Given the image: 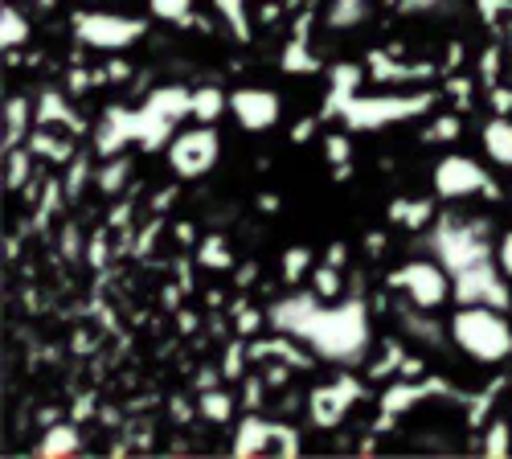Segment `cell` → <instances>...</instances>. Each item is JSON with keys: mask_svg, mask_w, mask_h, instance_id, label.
<instances>
[{"mask_svg": "<svg viewBox=\"0 0 512 459\" xmlns=\"http://www.w3.org/2000/svg\"><path fill=\"white\" fill-rule=\"evenodd\" d=\"M435 103L431 91H422V95H353L345 103V111H340V119L349 123L353 132H377V128H386V123H402L418 111H426Z\"/></svg>", "mask_w": 512, "mask_h": 459, "instance_id": "3957f363", "label": "cell"}, {"mask_svg": "<svg viewBox=\"0 0 512 459\" xmlns=\"http://www.w3.org/2000/svg\"><path fill=\"white\" fill-rule=\"evenodd\" d=\"M480 78H484V82H496V78H500V50H496V46L484 50V58H480Z\"/></svg>", "mask_w": 512, "mask_h": 459, "instance_id": "d590c367", "label": "cell"}, {"mask_svg": "<svg viewBox=\"0 0 512 459\" xmlns=\"http://www.w3.org/2000/svg\"><path fill=\"white\" fill-rule=\"evenodd\" d=\"M267 320H271V316H263V312H242V316H238V332H242V337H250V332H259Z\"/></svg>", "mask_w": 512, "mask_h": 459, "instance_id": "8d00e7d4", "label": "cell"}, {"mask_svg": "<svg viewBox=\"0 0 512 459\" xmlns=\"http://www.w3.org/2000/svg\"><path fill=\"white\" fill-rule=\"evenodd\" d=\"M324 263H332V267H345V242H336L332 250H328V259Z\"/></svg>", "mask_w": 512, "mask_h": 459, "instance_id": "7bdbcfd3", "label": "cell"}, {"mask_svg": "<svg viewBox=\"0 0 512 459\" xmlns=\"http://www.w3.org/2000/svg\"><path fill=\"white\" fill-rule=\"evenodd\" d=\"M312 287H316V296H320V300H336L340 291H345V283H340V267H332V263L316 267V275H312Z\"/></svg>", "mask_w": 512, "mask_h": 459, "instance_id": "484cf974", "label": "cell"}, {"mask_svg": "<svg viewBox=\"0 0 512 459\" xmlns=\"http://www.w3.org/2000/svg\"><path fill=\"white\" fill-rule=\"evenodd\" d=\"M484 148L496 164H504V169H512V119L508 115H496L488 119V128H484Z\"/></svg>", "mask_w": 512, "mask_h": 459, "instance_id": "9a60e30c", "label": "cell"}, {"mask_svg": "<svg viewBox=\"0 0 512 459\" xmlns=\"http://www.w3.org/2000/svg\"><path fill=\"white\" fill-rule=\"evenodd\" d=\"M201 414H205V419L209 423H226L230 419V414H234V398L226 394V390H201Z\"/></svg>", "mask_w": 512, "mask_h": 459, "instance_id": "7402d4cb", "label": "cell"}, {"mask_svg": "<svg viewBox=\"0 0 512 459\" xmlns=\"http://www.w3.org/2000/svg\"><path fill=\"white\" fill-rule=\"evenodd\" d=\"M431 246H435V255L443 259V267L451 275L492 259V246L484 238V222H451V218H443L435 226V234H431Z\"/></svg>", "mask_w": 512, "mask_h": 459, "instance_id": "277c9868", "label": "cell"}, {"mask_svg": "<svg viewBox=\"0 0 512 459\" xmlns=\"http://www.w3.org/2000/svg\"><path fill=\"white\" fill-rule=\"evenodd\" d=\"M78 451H82V435H78L74 423H50L46 439L37 443V455H46V459H54V455H78Z\"/></svg>", "mask_w": 512, "mask_h": 459, "instance_id": "5bb4252c", "label": "cell"}, {"mask_svg": "<svg viewBox=\"0 0 512 459\" xmlns=\"http://www.w3.org/2000/svg\"><path fill=\"white\" fill-rule=\"evenodd\" d=\"M70 25L82 46H95V50H123L140 41L148 29L140 17H123V13H74Z\"/></svg>", "mask_w": 512, "mask_h": 459, "instance_id": "8992f818", "label": "cell"}, {"mask_svg": "<svg viewBox=\"0 0 512 459\" xmlns=\"http://www.w3.org/2000/svg\"><path fill=\"white\" fill-rule=\"evenodd\" d=\"M312 132H316V119H304V123H300V128H295V140H300V144H304V140H308Z\"/></svg>", "mask_w": 512, "mask_h": 459, "instance_id": "f6af8a7d", "label": "cell"}, {"mask_svg": "<svg viewBox=\"0 0 512 459\" xmlns=\"http://www.w3.org/2000/svg\"><path fill=\"white\" fill-rule=\"evenodd\" d=\"M435 390H443V382H431V386H414V382H398V386H390V394H381V410H386V414H402V410H410L414 402H422V398H431Z\"/></svg>", "mask_w": 512, "mask_h": 459, "instance_id": "2e32d148", "label": "cell"}, {"mask_svg": "<svg viewBox=\"0 0 512 459\" xmlns=\"http://www.w3.org/2000/svg\"><path fill=\"white\" fill-rule=\"evenodd\" d=\"M324 152H328V160L336 164V169H345V160H349V136H328L324 140Z\"/></svg>", "mask_w": 512, "mask_h": 459, "instance_id": "e575fe53", "label": "cell"}, {"mask_svg": "<svg viewBox=\"0 0 512 459\" xmlns=\"http://www.w3.org/2000/svg\"><path fill=\"white\" fill-rule=\"evenodd\" d=\"M283 70H287V74H312V70H320V62H316V58L308 54V46H304V33L283 50Z\"/></svg>", "mask_w": 512, "mask_h": 459, "instance_id": "603a6c76", "label": "cell"}, {"mask_svg": "<svg viewBox=\"0 0 512 459\" xmlns=\"http://www.w3.org/2000/svg\"><path fill=\"white\" fill-rule=\"evenodd\" d=\"M271 447H279V455H295L300 451V435L283 423H267V419H254L250 414L234 439V455H254V451H271Z\"/></svg>", "mask_w": 512, "mask_h": 459, "instance_id": "30bf717a", "label": "cell"}, {"mask_svg": "<svg viewBox=\"0 0 512 459\" xmlns=\"http://www.w3.org/2000/svg\"><path fill=\"white\" fill-rule=\"evenodd\" d=\"M508 54H512V25H508Z\"/></svg>", "mask_w": 512, "mask_h": 459, "instance_id": "7dc6e473", "label": "cell"}, {"mask_svg": "<svg viewBox=\"0 0 512 459\" xmlns=\"http://www.w3.org/2000/svg\"><path fill=\"white\" fill-rule=\"evenodd\" d=\"M218 148H222V136L213 132L209 123H201V128L181 132L173 144H168V169H173L177 177H185V181L205 177L213 164H218Z\"/></svg>", "mask_w": 512, "mask_h": 459, "instance_id": "52a82bcc", "label": "cell"}, {"mask_svg": "<svg viewBox=\"0 0 512 459\" xmlns=\"http://www.w3.org/2000/svg\"><path fill=\"white\" fill-rule=\"evenodd\" d=\"M29 160H33V148H25V152H9V189H21L25 185V177H29Z\"/></svg>", "mask_w": 512, "mask_h": 459, "instance_id": "f1b7e54d", "label": "cell"}, {"mask_svg": "<svg viewBox=\"0 0 512 459\" xmlns=\"http://www.w3.org/2000/svg\"><path fill=\"white\" fill-rule=\"evenodd\" d=\"M230 111L246 132H271L279 123V95L267 87H242L230 95Z\"/></svg>", "mask_w": 512, "mask_h": 459, "instance_id": "8fae6325", "label": "cell"}, {"mask_svg": "<svg viewBox=\"0 0 512 459\" xmlns=\"http://www.w3.org/2000/svg\"><path fill=\"white\" fill-rule=\"evenodd\" d=\"M275 332H287V337L304 341L316 357L324 361H361L369 349V308L361 300L349 304H332L312 296H287L279 300L271 312Z\"/></svg>", "mask_w": 512, "mask_h": 459, "instance_id": "6da1fadb", "label": "cell"}, {"mask_svg": "<svg viewBox=\"0 0 512 459\" xmlns=\"http://www.w3.org/2000/svg\"><path fill=\"white\" fill-rule=\"evenodd\" d=\"M386 361H377L373 365V378H386V373H394V369H402V361H406V353H402V345L394 341V345H386V353H381Z\"/></svg>", "mask_w": 512, "mask_h": 459, "instance_id": "836d02e7", "label": "cell"}, {"mask_svg": "<svg viewBox=\"0 0 512 459\" xmlns=\"http://www.w3.org/2000/svg\"><path fill=\"white\" fill-rule=\"evenodd\" d=\"M218 9H222V17H230V25H234L238 37L250 33V29H246V5H242V0H218Z\"/></svg>", "mask_w": 512, "mask_h": 459, "instance_id": "d6a6232c", "label": "cell"}, {"mask_svg": "<svg viewBox=\"0 0 512 459\" xmlns=\"http://www.w3.org/2000/svg\"><path fill=\"white\" fill-rule=\"evenodd\" d=\"M504 9H512V0H480V13L492 21V17H500Z\"/></svg>", "mask_w": 512, "mask_h": 459, "instance_id": "b9f144b4", "label": "cell"}, {"mask_svg": "<svg viewBox=\"0 0 512 459\" xmlns=\"http://www.w3.org/2000/svg\"><path fill=\"white\" fill-rule=\"evenodd\" d=\"M390 218L406 230H422L426 222H431V201H418V197H402L390 205Z\"/></svg>", "mask_w": 512, "mask_h": 459, "instance_id": "e0dca14e", "label": "cell"}, {"mask_svg": "<svg viewBox=\"0 0 512 459\" xmlns=\"http://www.w3.org/2000/svg\"><path fill=\"white\" fill-rule=\"evenodd\" d=\"M492 111L496 115H508L512 111V87H496L492 91Z\"/></svg>", "mask_w": 512, "mask_h": 459, "instance_id": "f35d334b", "label": "cell"}, {"mask_svg": "<svg viewBox=\"0 0 512 459\" xmlns=\"http://www.w3.org/2000/svg\"><path fill=\"white\" fill-rule=\"evenodd\" d=\"M226 107H230V99L222 91H213V87L193 91V119H201V123H213Z\"/></svg>", "mask_w": 512, "mask_h": 459, "instance_id": "ffe728a7", "label": "cell"}, {"mask_svg": "<svg viewBox=\"0 0 512 459\" xmlns=\"http://www.w3.org/2000/svg\"><path fill=\"white\" fill-rule=\"evenodd\" d=\"M263 402V382H246V406Z\"/></svg>", "mask_w": 512, "mask_h": 459, "instance_id": "ee69618b", "label": "cell"}, {"mask_svg": "<svg viewBox=\"0 0 512 459\" xmlns=\"http://www.w3.org/2000/svg\"><path fill=\"white\" fill-rule=\"evenodd\" d=\"M123 74H127V66H123V62H119V58H115V62H111V66H107V78H111V82H119V78H123Z\"/></svg>", "mask_w": 512, "mask_h": 459, "instance_id": "bcb514c9", "label": "cell"}, {"mask_svg": "<svg viewBox=\"0 0 512 459\" xmlns=\"http://www.w3.org/2000/svg\"><path fill=\"white\" fill-rule=\"evenodd\" d=\"M488 173L472 156H443L435 164V193L447 197V201H459V197H472V193H484L488 189Z\"/></svg>", "mask_w": 512, "mask_h": 459, "instance_id": "9c48e42d", "label": "cell"}, {"mask_svg": "<svg viewBox=\"0 0 512 459\" xmlns=\"http://www.w3.org/2000/svg\"><path fill=\"white\" fill-rule=\"evenodd\" d=\"M222 373H226V378H238V373H242V345L230 349V361H222Z\"/></svg>", "mask_w": 512, "mask_h": 459, "instance_id": "ab89813d", "label": "cell"}, {"mask_svg": "<svg viewBox=\"0 0 512 459\" xmlns=\"http://www.w3.org/2000/svg\"><path fill=\"white\" fill-rule=\"evenodd\" d=\"M193 0H152V13L164 21H189Z\"/></svg>", "mask_w": 512, "mask_h": 459, "instance_id": "f546056e", "label": "cell"}, {"mask_svg": "<svg viewBox=\"0 0 512 459\" xmlns=\"http://www.w3.org/2000/svg\"><path fill=\"white\" fill-rule=\"evenodd\" d=\"M82 181H87V156H78V164H74V173H70V197L82 189Z\"/></svg>", "mask_w": 512, "mask_h": 459, "instance_id": "60d3db41", "label": "cell"}, {"mask_svg": "<svg viewBox=\"0 0 512 459\" xmlns=\"http://www.w3.org/2000/svg\"><path fill=\"white\" fill-rule=\"evenodd\" d=\"M361 394H365V390H361V382H353V378H340L336 386H320V390H312L308 410H312L316 427H336L340 419H345V410H349Z\"/></svg>", "mask_w": 512, "mask_h": 459, "instance_id": "7c38bea8", "label": "cell"}, {"mask_svg": "<svg viewBox=\"0 0 512 459\" xmlns=\"http://www.w3.org/2000/svg\"><path fill=\"white\" fill-rule=\"evenodd\" d=\"M0 41H5V50H9V54L29 41V21H25V17H21L13 5L5 9V33H0Z\"/></svg>", "mask_w": 512, "mask_h": 459, "instance_id": "d4e9b609", "label": "cell"}, {"mask_svg": "<svg viewBox=\"0 0 512 459\" xmlns=\"http://www.w3.org/2000/svg\"><path fill=\"white\" fill-rule=\"evenodd\" d=\"M451 341L484 365H500L512 357V328L504 312L488 304H463L451 320Z\"/></svg>", "mask_w": 512, "mask_h": 459, "instance_id": "7a4b0ae2", "label": "cell"}, {"mask_svg": "<svg viewBox=\"0 0 512 459\" xmlns=\"http://www.w3.org/2000/svg\"><path fill=\"white\" fill-rule=\"evenodd\" d=\"M197 259H201V267H209V271H226V267L234 263V255H230V246H226V238H222V234L205 238V242H201V250H197Z\"/></svg>", "mask_w": 512, "mask_h": 459, "instance_id": "44dd1931", "label": "cell"}, {"mask_svg": "<svg viewBox=\"0 0 512 459\" xmlns=\"http://www.w3.org/2000/svg\"><path fill=\"white\" fill-rule=\"evenodd\" d=\"M127 173H132V160H127V156H107V164L95 173V181H99L103 193H119V185H123Z\"/></svg>", "mask_w": 512, "mask_h": 459, "instance_id": "cb8c5ba5", "label": "cell"}, {"mask_svg": "<svg viewBox=\"0 0 512 459\" xmlns=\"http://www.w3.org/2000/svg\"><path fill=\"white\" fill-rule=\"evenodd\" d=\"M29 148H33V156H50V160H58V164L74 160V148H70L66 140H58L54 128H37V132L29 136Z\"/></svg>", "mask_w": 512, "mask_h": 459, "instance_id": "d6986e66", "label": "cell"}, {"mask_svg": "<svg viewBox=\"0 0 512 459\" xmlns=\"http://www.w3.org/2000/svg\"><path fill=\"white\" fill-rule=\"evenodd\" d=\"M5 123H9V132H5V152H13L21 144V136L29 132V99L13 95L9 107H5Z\"/></svg>", "mask_w": 512, "mask_h": 459, "instance_id": "ac0fdd59", "label": "cell"}, {"mask_svg": "<svg viewBox=\"0 0 512 459\" xmlns=\"http://www.w3.org/2000/svg\"><path fill=\"white\" fill-rule=\"evenodd\" d=\"M508 447H512V435H508V423H492V431H488V439H484V455H508Z\"/></svg>", "mask_w": 512, "mask_h": 459, "instance_id": "4dcf8cb0", "label": "cell"}, {"mask_svg": "<svg viewBox=\"0 0 512 459\" xmlns=\"http://www.w3.org/2000/svg\"><path fill=\"white\" fill-rule=\"evenodd\" d=\"M455 300H459V304H488V308H500V312H504V308L512 304L504 267H500V263L492 267V259H488V263H476V267L459 271V275H455Z\"/></svg>", "mask_w": 512, "mask_h": 459, "instance_id": "ba28073f", "label": "cell"}, {"mask_svg": "<svg viewBox=\"0 0 512 459\" xmlns=\"http://www.w3.org/2000/svg\"><path fill=\"white\" fill-rule=\"evenodd\" d=\"M496 263H500V267H504V275L512 279V230H508V234L500 238V246H496Z\"/></svg>", "mask_w": 512, "mask_h": 459, "instance_id": "74e56055", "label": "cell"}, {"mask_svg": "<svg viewBox=\"0 0 512 459\" xmlns=\"http://www.w3.org/2000/svg\"><path fill=\"white\" fill-rule=\"evenodd\" d=\"M361 17H365V0H336L332 13H328V21H332L336 29H345V25L361 21Z\"/></svg>", "mask_w": 512, "mask_h": 459, "instance_id": "83f0119b", "label": "cell"}, {"mask_svg": "<svg viewBox=\"0 0 512 459\" xmlns=\"http://www.w3.org/2000/svg\"><path fill=\"white\" fill-rule=\"evenodd\" d=\"M33 123H37V128H54V123H62L66 132H82V119H78V115L66 107V99H62L58 91H41Z\"/></svg>", "mask_w": 512, "mask_h": 459, "instance_id": "4fadbf2b", "label": "cell"}, {"mask_svg": "<svg viewBox=\"0 0 512 459\" xmlns=\"http://www.w3.org/2000/svg\"><path fill=\"white\" fill-rule=\"evenodd\" d=\"M447 275H451V271H447L443 263L414 259V263H406V267H398V271L390 275V287L402 291V296H406L414 308L431 312V308H439V304L451 296V279H447Z\"/></svg>", "mask_w": 512, "mask_h": 459, "instance_id": "5b68a950", "label": "cell"}, {"mask_svg": "<svg viewBox=\"0 0 512 459\" xmlns=\"http://www.w3.org/2000/svg\"><path fill=\"white\" fill-rule=\"evenodd\" d=\"M459 132H463V128H459L455 115H439L431 128L422 132V140H426V144H447V140H459Z\"/></svg>", "mask_w": 512, "mask_h": 459, "instance_id": "4316f807", "label": "cell"}, {"mask_svg": "<svg viewBox=\"0 0 512 459\" xmlns=\"http://www.w3.org/2000/svg\"><path fill=\"white\" fill-rule=\"evenodd\" d=\"M308 259H312V255H308V250H304V246H295V250H287V255H283V275H287L291 283H300V275L308 271Z\"/></svg>", "mask_w": 512, "mask_h": 459, "instance_id": "1f68e13d", "label": "cell"}]
</instances>
